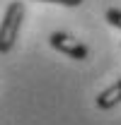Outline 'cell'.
I'll return each instance as SVG.
<instances>
[{"label": "cell", "mask_w": 121, "mask_h": 125, "mask_svg": "<svg viewBox=\"0 0 121 125\" xmlns=\"http://www.w3.org/2000/svg\"><path fill=\"white\" fill-rule=\"evenodd\" d=\"M48 43H51V48H56L58 53L73 58V60H87L90 58V48L85 43H80L77 39H73L70 34H65V31H51Z\"/></svg>", "instance_id": "cell-2"}, {"label": "cell", "mask_w": 121, "mask_h": 125, "mask_svg": "<svg viewBox=\"0 0 121 125\" xmlns=\"http://www.w3.org/2000/svg\"><path fill=\"white\" fill-rule=\"evenodd\" d=\"M41 2H58L63 7H77V5H82L85 0H41Z\"/></svg>", "instance_id": "cell-5"}, {"label": "cell", "mask_w": 121, "mask_h": 125, "mask_svg": "<svg viewBox=\"0 0 121 125\" xmlns=\"http://www.w3.org/2000/svg\"><path fill=\"white\" fill-rule=\"evenodd\" d=\"M104 17H106V22H109L111 27H116V29H121V10H119V7H109Z\"/></svg>", "instance_id": "cell-4"}, {"label": "cell", "mask_w": 121, "mask_h": 125, "mask_svg": "<svg viewBox=\"0 0 121 125\" xmlns=\"http://www.w3.org/2000/svg\"><path fill=\"white\" fill-rule=\"evenodd\" d=\"M116 104H121V77L114 84H109L106 89H102L97 94V99H94V106L99 111H111Z\"/></svg>", "instance_id": "cell-3"}, {"label": "cell", "mask_w": 121, "mask_h": 125, "mask_svg": "<svg viewBox=\"0 0 121 125\" xmlns=\"http://www.w3.org/2000/svg\"><path fill=\"white\" fill-rule=\"evenodd\" d=\"M22 22H24V2L22 0H12L5 10V15L0 19V53H10L15 48V41L19 36L22 29Z\"/></svg>", "instance_id": "cell-1"}]
</instances>
